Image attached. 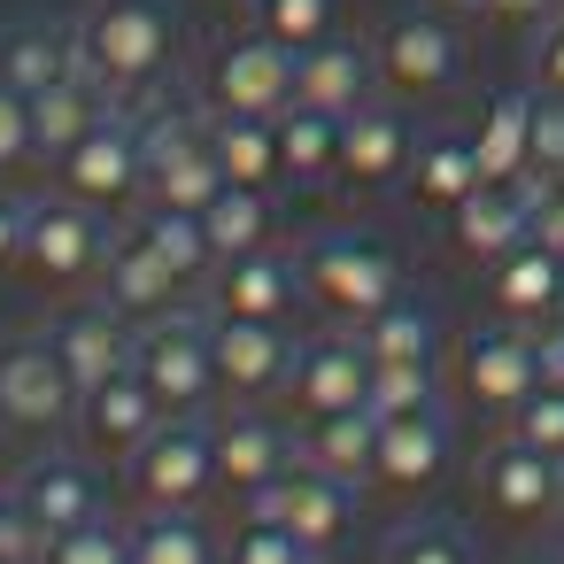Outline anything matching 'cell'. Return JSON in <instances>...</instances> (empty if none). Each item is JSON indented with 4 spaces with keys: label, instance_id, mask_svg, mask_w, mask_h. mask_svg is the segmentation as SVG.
<instances>
[{
    "label": "cell",
    "instance_id": "681fc988",
    "mask_svg": "<svg viewBox=\"0 0 564 564\" xmlns=\"http://www.w3.org/2000/svg\"><path fill=\"white\" fill-rule=\"evenodd\" d=\"M464 9H479V17H495V24H549L564 0H464Z\"/></svg>",
    "mask_w": 564,
    "mask_h": 564
},
{
    "label": "cell",
    "instance_id": "7c38bea8",
    "mask_svg": "<svg viewBox=\"0 0 564 564\" xmlns=\"http://www.w3.org/2000/svg\"><path fill=\"white\" fill-rule=\"evenodd\" d=\"M294 464H302V448H294V433H286L279 417H256L248 402H232V410L217 417V495H225V502L256 510Z\"/></svg>",
    "mask_w": 564,
    "mask_h": 564
},
{
    "label": "cell",
    "instance_id": "e575fe53",
    "mask_svg": "<svg viewBox=\"0 0 564 564\" xmlns=\"http://www.w3.org/2000/svg\"><path fill=\"white\" fill-rule=\"evenodd\" d=\"M132 564H225V541L194 510H140L132 525Z\"/></svg>",
    "mask_w": 564,
    "mask_h": 564
},
{
    "label": "cell",
    "instance_id": "2e32d148",
    "mask_svg": "<svg viewBox=\"0 0 564 564\" xmlns=\"http://www.w3.org/2000/svg\"><path fill=\"white\" fill-rule=\"evenodd\" d=\"M371 394V356L348 333H310L294 340V371H286V402L294 417H333V410H364Z\"/></svg>",
    "mask_w": 564,
    "mask_h": 564
},
{
    "label": "cell",
    "instance_id": "7dc6e473",
    "mask_svg": "<svg viewBox=\"0 0 564 564\" xmlns=\"http://www.w3.org/2000/svg\"><path fill=\"white\" fill-rule=\"evenodd\" d=\"M533 240L564 256V186H549V178H533Z\"/></svg>",
    "mask_w": 564,
    "mask_h": 564
},
{
    "label": "cell",
    "instance_id": "3957f363",
    "mask_svg": "<svg viewBox=\"0 0 564 564\" xmlns=\"http://www.w3.org/2000/svg\"><path fill=\"white\" fill-rule=\"evenodd\" d=\"M132 371L148 379V394L171 410V417H202L217 394V317H194V310H171V317H148L132 333Z\"/></svg>",
    "mask_w": 564,
    "mask_h": 564
},
{
    "label": "cell",
    "instance_id": "f907efd6",
    "mask_svg": "<svg viewBox=\"0 0 564 564\" xmlns=\"http://www.w3.org/2000/svg\"><path fill=\"white\" fill-rule=\"evenodd\" d=\"M541 371L564 387V325H549V333H541Z\"/></svg>",
    "mask_w": 564,
    "mask_h": 564
},
{
    "label": "cell",
    "instance_id": "d590c367",
    "mask_svg": "<svg viewBox=\"0 0 564 564\" xmlns=\"http://www.w3.org/2000/svg\"><path fill=\"white\" fill-rule=\"evenodd\" d=\"M202 240H209L217 263L271 248V194H256V186H225V194L202 209Z\"/></svg>",
    "mask_w": 564,
    "mask_h": 564
},
{
    "label": "cell",
    "instance_id": "c3c4849f",
    "mask_svg": "<svg viewBox=\"0 0 564 564\" xmlns=\"http://www.w3.org/2000/svg\"><path fill=\"white\" fill-rule=\"evenodd\" d=\"M24 232H32V202L0 194V271H17V256H24Z\"/></svg>",
    "mask_w": 564,
    "mask_h": 564
},
{
    "label": "cell",
    "instance_id": "d6986e66",
    "mask_svg": "<svg viewBox=\"0 0 564 564\" xmlns=\"http://www.w3.org/2000/svg\"><path fill=\"white\" fill-rule=\"evenodd\" d=\"M518 240H533V178H525V186L487 178L471 202L448 209V248H456L464 263H479V271H495Z\"/></svg>",
    "mask_w": 564,
    "mask_h": 564
},
{
    "label": "cell",
    "instance_id": "5bb4252c",
    "mask_svg": "<svg viewBox=\"0 0 564 564\" xmlns=\"http://www.w3.org/2000/svg\"><path fill=\"white\" fill-rule=\"evenodd\" d=\"M163 417H171V410L148 394V379H140V371H117V379H101V387L78 394L70 433H78V448H86L94 464H132Z\"/></svg>",
    "mask_w": 564,
    "mask_h": 564
},
{
    "label": "cell",
    "instance_id": "52a82bcc",
    "mask_svg": "<svg viewBox=\"0 0 564 564\" xmlns=\"http://www.w3.org/2000/svg\"><path fill=\"white\" fill-rule=\"evenodd\" d=\"M140 510H202L217 495V425L202 417H163L148 448L124 464Z\"/></svg>",
    "mask_w": 564,
    "mask_h": 564
},
{
    "label": "cell",
    "instance_id": "603a6c76",
    "mask_svg": "<svg viewBox=\"0 0 564 564\" xmlns=\"http://www.w3.org/2000/svg\"><path fill=\"white\" fill-rule=\"evenodd\" d=\"M410 155H417V132L394 101H364L348 117V140H340V178L356 194H379L394 178H410Z\"/></svg>",
    "mask_w": 564,
    "mask_h": 564
},
{
    "label": "cell",
    "instance_id": "ac0fdd59",
    "mask_svg": "<svg viewBox=\"0 0 564 564\" xmlns=\"http://www.w3.org/2000/svg\"><path fill=\"white\" fill-rule=\"evenodd\" d=\"M448 456H456V433L441 410H417V417H387L379 425V456H371V487L379 495H433L448 479Z\"/></svg>",
    "mask_w": 564,
    "mask_h": 564
},
{
    "label": "cell",
    "instance_id": "8fae6325",
    "mask_svg": "<svg viewBox=\"0 0 564 564\" xmlns=\"http://www.w3.org/2000/svg\"><path fill=\"white\" fill-rule=\"evenodd\" d=\"M541 379H549V371H541V340L518 333V325H479V333L456 340V394H464L471 410L502 417V425H510V410H518Z\"/></svg>",
    "mask_w": 564,
    "mask_h": 564
},
{
    "label": "cell",
    "instance_id": "7bdbcfd3",
    "mask_svg": "<svg viewBox=\"0 0 564 564\" xmlns=\"http://www.w3.org/2000/svg\"><path fill=\"white\" fill-rule=\"evenodd\" d=\"M32 155H40V140H32V94L0 86V178L24 171Z\"/></svg>",
    "mask_w": 564,
    "mask_h": 564
},
{
    "label": "cell",
    "instance_id": "bcb514c9",
    "mask_svg": "<svg viewBox=\"0 0 564 564\" xmlns=\"http://www.w3.org/2000/svg\"><path fill=\"white\" fill-rule=\"evenodd\" d=\"M533 86L541 94H564V9L549 24H533Z\"/></svg>",
    "mask_w": 564,
    "mask_h": 564
},
{
    "label": "cell",
    "instance_id": "74e56055",
    "mask_svg": "<svg viewBox=\"0 0 564 564\" xmlns=\"http://www.w3.org/2000/svg\"><path fill=\"white\" fill-rule=\"evenodd\" d=\"M364 410L387 425V417H417V410H441V371L433 364H371V394Z\"/></svg>",
    "mask_w": 564,
    "mask_h": 564
},
{
    "label": "cell",
    "instance_id": "6da1fadb",
    "mask_svg": "<svg viewBox=\"0 0 564 564\" xmlns=\"http://www.w3.org/2000/svg\"><path fill=\"white\" fill-rule=\"evenodd\" d=\"M178 47H186V24L171 0H94L78 17V63L117 94H155L171 70H178Z\"/></svg>",
    "mask_w": 564,
    "mask_h": 564
},
{
    "label": "cell",
    "instance_id": "277c9868",
    "mask_svg": "<svg viewBox=\"0 0 564 564\" xmlns=\"http://www.w3.org/2000/svg\"><path fill=\"white\" fill-rule=\"evenodd\" d=\"M109 271V217L55 194V202H32V232H24V256H17V279L32 294H86L101 286Z\"/></svg>",
    "mask_w": 564,
    "mask_h": 564
},
{
    "label": "cell",
    "instance_id": "11a10c76",
    "mask_svg": "<svg viewBox=\"0 0 564 564\" xmlns=\"http://www.w3.org/2000/svg\"><path fill=\"white\" fill-rule=\"evenodd\" d=\"M456 9H464V0H456Z\"/></svg>",
    "mask_w": 564,
    "mask_h": 564
},
{
    "label": "cell",
    "instance_id": "30bf717a",
    "mask_svg": "<svg viewBox=\"0 0 564 564\" xmlns=\"http://www.w3.org/2000/svg\"><path fill=\"white\" fill-rule=\"evenodd\" d=\"M202 94L225 117H286L294 109V47H279L271 32L217 40L209 70H202Z\"/></svg>",
    "mask_w": 564,
    "mask_h": 564
},
{
    "label": "cell",
    "instance_id": "ba28073f",
    "mask_svg": "<svg viewBox=\"0 0 564 564\" xmlns=\"http://www.w3.org/2000/svg\"><path fill=\"white\" fill-rule=\"evenodd\" d=\"M479 510L502 533H541L549 518H564V456L533 448V441H495L479 456Z\"/></svg>",
    "mask_w": 564,
    "mask_h": 564
},
{
    "label": "cell",
    "instance_id": "7a4b0ae2",
    "mask_svg": "<svg viewBox=\"0 0 564 564\" xmlns=\"http://www.w3.org/2000/svg\"><path fill=\"white\" fill-rule=\"evenodd\" d=\"M302 294L333 325H364V317H379L410 286H402V256L387 240H371V232H325V240L302 248Z\"/></svg>",
    "mask_w": 564,
    "mask_h": 564
},
{
    "label": "cell",
    "instance_id": "f35d334b",
    "mask_svg": "<svg viewBox=\"0 0 564 564\" xmlns=\"http://www.w3.org/2000/svg\"><path fill=\"white\" fill-rule=\"evenodd\" d=\"M248 9H256V32H271L294 55L333 40V24H340V0H248Z\"/></svg>",
    "mask_w": 564,
    "mask_h": 564
},
{
    "label": "cell",
    "instance_id": "484cf974",
    "mask_svg": "<svg viewBox=\"0 0 564 564\" xmlns=\"http://www.w3.org/2000/svg\"><path fill=\"white\" fill-rule=\"evenodd\" d=\"M487 302L502 325H549L564 310V256L541 240H518L495 271H487Z\"/></svg>",
    "mask_w": 564,
    "mask_h": 564
},
{
    "label": "cell",
    "instance_id": "44dd1931",
    "mask_svg": "<svg viewBox=\"0 0 564 564\" xmlns=\"http://www.w3.org/2000/svg\"><path fill=\"white\" fill-rule=\"evenodd\" d=\"M286 371H294V340L279 325L217 317V394L225 402H271V394H286Z\"/></svg>",
    "mask_w": 564,
    "mask_h": 564
},
{
    "label": "cell",
    "instance_id": "9c48e42d",
    "mask_svg": "<svg viewBox=\"0 0 564 564\" xmlns=\"http://www.w3.org/2000/svg\"><path fill=\"white\" fill-rule=\"evenodd\" d=\"M140 140H148V202L140 209H194L202 217L225 194V163H217L209 117H148Z\"/></svg>",
    "mask_w": 564,
    "mask_h": 564
},
{
    "label": "cell",
    "instance_id": "5b68a950",
    "mask_svg": "<svg viewBox=\"0 0 564 564\" xmlns=\"http://www.w3.org/2000/svg\"><path fill=\"white\" fill-rule=\"evenodd\" d=\"M70 417H78V387L63 371L55 340L47 333H9L0 340V425L17 441L47 448L55 433H70Z\"/></svg>",
    "mask_w": 564,
    "mask_h": 564
},
{
    "label": "cell",
    "instance_id": "7402d4cb",
    "mask_svg": "<svg viewBox=\"0 0 564 564\" xmlns=\"http://www.w3.org/2000/svg\"><path fill=\"white\" fill-rule=\"evenodd\" d=\"M9 495H17V502L47 525V541H55V533L101 518V464H94L86 448H78V456H32Z\"/></svg>",
    "mask_w": 564,
    "mask_h": 564
},
{
    "label": "cell",
    "instance_id": "ffe728a7",
    "mask_svg": "<svg viewBox=\"0 0 564 564\" xmlns=\"http://www.w3.org/2000/svg\"><path fill=\"white\" fill-rule=\"evenodd\" d=\"M294 294H302V263L256 248V256H232L209 271V317H248V325H286L294 317Z\"/></svg>",
    "mask_w": 564,
    "mask_h": 564
},
{
    "label": "cell",
    "instance_id": "ee69618b",
    "mask_svg": "<svg viewBox=\"0 0 564 564\" xmlns=\"http://www.w3.org/2000/svg\"><path fill=\"white\" fill-rule=\"evenodd\" d=\"M40 556H47V525L17 495H0V564H40Z\"/></svg>",
    "mask_w": 564,
    "mask_h": 564
},
{
    "label": "cell",
    "instance_id": "60d3db41",
    "mask_svg": "<svg viewBox=\"0 0 564 564\" xmlns=\"http://www.w3.org/2000/svg\"><path fill=\"white\" fill-rule=\"evenodd\" d=\"M225 564H310V549H302L279 518L248 510V518L232 525V541H225Z\"/></svg>",
    "mask_w": 564,
    "mask_h": 564
},
{
    "label": "cell",
    "instance_id": "f546056e",
    "mask_svg": "<svg viewBox=\"0 0 564 564\" xmlns=\"http://www.w3.org/2000/svg\"><path fill=\"white\" fill-rule=\"evenodd\" d=\"M487 186V171H479V148H471V132H433V140H417V155H410V194L425 202V209H456V202H471Z\"/></svg>",
    "mask_w": 564,
    "mask_h": 564
},
{
    "label": "cell",
    "instance_id": "d4e9b609",
    "mask_svg": "<svg viewBox=\"0 0 564 564\" xmlns=\"http://www.w3.org/2000/svg\"><path fill=\"white\" fill-rule=\"evenodd\" d=\"M371 86H379V55L356 47V40H340V32L294 55V101H310V109L356 117V109L371 101Z\"/></svg>",
    "mask_w": 564,
    "mask_h": 564
},
{
    "label": "cell",
    "instance_id": "816d5d0a",
    "mask_svg": "<svg viewBox=\"0 0 564 564\" xmlns=\"http://www.w3.org/2000/svg\"><path fill=\"white\" fill-rule=\"evenodd\" d=\"M518 564H564V556H518Z\"/></svg>",
    "mask_w": 564,
    "mask_h": 564
},
{
    "label": "cell",
    "instance_id": "ab89813d",
    "mask_svg": "<svg viewBox=\"0 0 564 564\" xmlns=\"http://www.w3.org/2000/svg\"><path fill=\"white\" fill-rule=\"evenodd\" d=\"M40 564H132V525H117V518L101 510V518H86V525L55 533Z\"/></svg>",
    "mask_w": 564,
    "mask_h": 564
},
{
    "label": "cell",
    "instance_id": "9f6ffc18",
    "mask_svg": "<svg viewBox=\"0 0 564 564\" xmlns=\"http://www.w3.org/2000/svg\"><path fill=\"white\" fill-rule=\"evenodd\" d=\"M556 525H564V518H556Z\"/></svg>",
    "mask_w": 564,
    "mask_h": 564
},
{
    "label": "cell",
    "instance_id": "b9f144b4",
    "mask_svg": "<svg viewBox=\"0 0 564 564\" xmlns=\"http://www.w3.org/2000/svg\"><path fill=\"white\" fill-rule=\"evenodd\" d=\"M510 433H518V441H533V448H549V456H564V387H556V379H541V387L510 410Z\"/></svg>",
    "mask_w": 564,
    "mask_h": 564
},
{
    "label": "cell",
    "instance_id": "83f0119b",
    "mask_svg": "<svg viewBox=\"0 0 564 564\" xmlns=\"http://www.w3.org/2000/svg\"><path fill=\"white\" fill-rule=\"evenodd\" d=\"M533 101H541L533 86H510V94H495L479 109L471 148H479V171L502 178V186H525L533 178Z\"/></svg>",
    "mask_w": 564,
    "mask_h": 564
},
{
    "label": "cell",
    "instance_id": "4fadbf2b",
    "mask_svg": "<svg viewBox=\"0 0 564 564\" xmlns=\"http://www.w3.org/2000/svg\"><path fill=\"white\" fill-rule=\"evenodd\" d=\"M194 279L171 263V248L132 217L117 240H109V271H101V302L117 310V317H132V325H148V317H171L178 310V294H186Z\"/></svg>",
    "mask_w": 564,
    "mask_h": 564
},
{
    "label": "cell",
    "instance_id": "e0dca14e",
    "mask_svg": "<svg viewBox=\"0 0 564 564\" xmlns=\"http://www.w3.org/2000/svg\"><path fill=\"white\" fill-rule=\"evenodd\" d=\"M256 510L279 518L310 556H325V549H340V541L356 533V479H333V471H317V464H294Z\"/></svg>",
    "mask_w": 564,
    "mask_h": 564
},
{
    "label": "cell",
    "instance_id": "d6a6232c",
    "mask_svg": "<svg viewBox=\"0 0 564 564\" xmlns=\"http://www.w3.org/2000/svg\"><path fill=\"white\" fill-rule=\"evenodd\" d=\"M340 140H348V117L294 101V109L279 117V163H286V178H294V186H325V178H340Z\"/></svg>",
    "mask_w": 564,
    "mask_h": 564
},
{
    "label": "cell",
    "instance_id": "f1b7e54d",
    "mask_svg": "<svg viewBox=\"0 0 564 564\" xmlns=\"http://www.w3.org/2000/svg\"><path fill=\"white\" fill-rule=\"evenodd\" d=\"M356 340H364V356L371 364H433L441 371V310L433 302H417V294H394L379 317H364L356 325Z\"/></svg>",
    "mask_w": 564,
    "mask_h": 564
},
{
    "label": "cell",
    "instance_id": "cb8c5ba5",
    "mask_svg": "<svg viewBox=\"0 0 564 564\" xmlns=\"http://www.w3.org/2000/svg\"><path fill=\"white\" fill-rule=\"evenodd\" d=\"M132 317H117L109 302H86V310H70L63 325H47V340H55V356H63V371H70V387L86 394V387H101V379H117V371H132Z\"/></svg>",
    "mask_w": 564,
    "mask_h": 564
},
{
    "label": "cell",
    "instance_id": "f5cc1de1",
    "mask_svg": "<svg viewBox=\"0 0 564 564\" xmlns=\"http://www.w3.org/2000/svg\"><path fill=\"white\" fill-rule=\"evenodd\" d=\"M9 441H17V433H9V425H0V448H9Z\"/></svg>",
    "mask_w": 564,
    "mask_h": 564
},
{
    "label": "cell",
    "instance_id": "f6af8a7d",
    "mask_svg": "<svg viewBox=\"0 0 564 564\" xmlns=\"http://www.w3.org/2000/svg\"><path fill=\"white\" fill-rule=\"evenodd\" d=\"M549 171H564V94H541L533 101V178H549Z\"/></svg>",
    "mask_w": 564,
    "mask_h": 564
},
{
    "label": "cell",
    "instance_id": "4dcf8cb0",
    "mask_svg": "<svg viewBox=\"0 0 564 564\" xmlns=\"http://www.w3.org/2000/svg\"><path fill=\"white\" fill-rule=\"evenodd\" d=\"M209 140H217L225 186L271 194L286 178V163H279V117H225V109H209Z\"/></svg>",
    "mask_w": 564,
    "mask_h": 564
},
{
    "label": "cell",
    "instance_id": "9a60e30c",
    "mask_svg": "<svg viewBox=\"0 0 564 564\" xmlns=\"http://www.w3.org/2000/svg\"><path fill=\"white\" fill-rule=\"evenodd\" d=\"M379 86L394 94V101H433V94H448L456 86V70H464V47H456V32L441 24V17H394L387 32H379Z\"/></svg>",
    "mask_w": 564,
    "mask_h": 564
},
{
    "label": "cell",
    "instance_id": "8d00e7d4",
    "mask_svg": "<svg viewBox=\"0 0 564 564\" xmlns=\"http://www.w3.org/2000/svg\"><path fill=\"white\" fill-rule=\"evenodd\" d=\"M379 564H479L471 533L456 518H402L379 549Z\"/></svg>",
    "mask_w": 564,
    "mask_h": 564
},
{
    "label": "cell",
    "instance_id": "1f68e13d",
    "mask_svg": "<svg viewBox=\"0 0 564 564\" xmlns=\"http://www.w3.org/2000/svg\"><path fill=\"white\" fill-rule=\"evenodd\" d=\"M294 448H302V464H317V471H333V479H371V456H379V417H371V410L302 417Z\"/></svg>",
    "mask_w": 564,
    "mask_h": 564
},
{
    "label": "cell",
    "instance_id": "836d02e7",
    "mask_svg": "<svg viewBox=\"0 0 564 564\" xmlns=\"http://www.w3.org/2000/svg\"><path fill=\"white\" fill-rule=\"evenodd\" d=\"M63 70H78V32H47V24H9L0 32V86L40 94Z\"/></svg>",
    "mask_w": 564,
    "mask_h": 564
},
{
    "label": "cell",
    "instance_id": "db71d44e",
    "mask_svg": "<svg viewBox=\"0 0 564 564\" xmlns=\"http://www.w3.org/2000/svg\"><path fill=\"white\" fill-rule=\"evenodd\" d=\"M549 186H564V171H549Z\"/></svg>",
    "mask_w": 564,
    "mask_h": 564
},
{
    "label": "cell",
    "instance_id": "8992f818",
    "mask_svg": "<svg viewBox=\"0 0 564 564\" xmlns=\"http://www.w3.org/2000/svg\"><path fill=\"white\" fill-rule=\"evenodd\" d=\"M55 194L101 209V217H132L148 202V140L132 117H109L94 124L70 155H55Z\"/></svg>",
    "mask_w": 564,
    "mask_h": 564
},
{
    "label": "cell",
    "instance_id": "4316f807",
    "mask_svg": "<svg viewBox=\"0 0 564 564\" xmlns=\"http://www.w3.org/2000/svg\"><path fill=\"white\" fill-rule=\"evenodd\" d=\"M109 117H117V94H109L86 63L32 94V140H40V155H47V163H55V155H70V148H78L94 124H109Z\"/></svg>",
    "mask_w": 564,
    "mask_h": 564
}]
</instances>
